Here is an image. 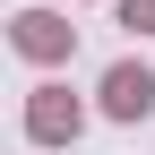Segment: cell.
Here are the masks:
<instances>
[{"label": "cell", "instance_id": "obj_1", "mask_svg": "<svg viewBox=\"0 0 155 155\" xmlns=\"http://www.w3.org/2000/svg\"><path fill=\"white\" fill-rule=\"evenodd\" d=\"M147 95H155V86H147L138 69H121V78H112V112H147Z\"/></svg>", "mask_w": 155, "mask_h": 155}]
</instances>
